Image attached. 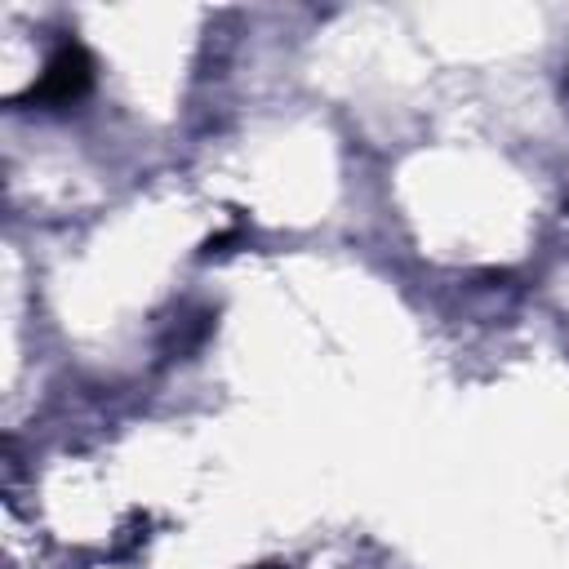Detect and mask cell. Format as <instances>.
Here are the masks:
<instances>
[{
	"mask_svg": "<svg viewBox=\"0 0 569 569\" xmlns=\"http://www.w3.org/2000/svg\"><path fill=\"white\" fill-rule=\"evenodd\" d=\"M89 89H93V58H89V49L80 40H62L49 53L44 71L31 80V89H27L22 102H36V107H71Z\"/></svg>",
	"mask_w": 569,
	"mask_h": 569,
	"instance_id": "1",
	"label": "cell"
},
{
	"mask_svg": "<svg viewBox=\"0 0 569 569\" xmlns=\"http://www.w3.org/2000/svg\"><path fill=\"white\" fill-rule=\"evenodd\" d=\"M258 569H284V565H258Z\"/></svg>",
	"mask_w": 569,
	"mask_h": 569,
	"instance_id": "2",
	"label": "cell"
}]
</instances>
